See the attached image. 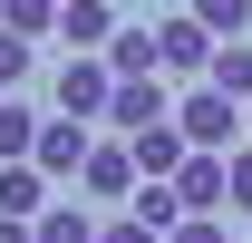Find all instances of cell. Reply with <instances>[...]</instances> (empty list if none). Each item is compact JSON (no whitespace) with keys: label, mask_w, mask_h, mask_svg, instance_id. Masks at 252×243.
<instances>
[{"label":"cell","mask_w":252,"mask_h":243,"mask_svg":"<svg viewBox=\"0 0 252 243\" xmlns=\"http://www.w3.org/2000/svg\"><path fill=\"white\" fill-rule=\"evenodd\" d=\"M175 126H185V146L233 156V146H243V97H223V88H185V97H175Z\"/></svg>","instance_id":"6da1fadb"},{"label":"cell","mask_w":252,"mask_h":243,"mask_svg":"<svg viewBox=\"0 0 252 243\" xmlns=\"http://www.w3.org/2000/svg\"><path fill=\"white\" fill-rule=\"evenodd\" d=\"M49 97H59V117H107V107H117V68L88 49V59L59 68V88H49Z\"/></svg>","instance_id":"7a4b0ae2"},{"label":"cell","mask_w":252,"mask_h":243,"mask_svg":"<svg viewBox=\"0 0 252 243\" xmlns=\"http://www.w3.org/2000/svg\"><path fill=\"white\" fill-rule=\"evenodd\" d=\"M165 185H175V204H185V214H214V204H233V156H204V146H194Z\"/></svg>","instance_id":"3957f363"},{"label":"cell","mask_w":252,"mask_h":243,"mask_svg":"<svg viewBox=\"0 0 252 243\" xmlns=\"http://www.w3.org/2000/svg\"><path fill=\"white\" fill-rule=\"evenodd\" d=\"M156 49H165V78H204V68H214V49H223V39L204 30L194 10H175V20H165V30H156Z\"/></svg>","instance_id":"277c9868"},{"label":"cell","mask_w":252,"mask_h":243,"mask_svg":"<svg viewBox=\"0 0 252 243\" xmlns=\"http://www.w3.org/2000/svg\"><path fill=\"white\" fill-rule=\"evenodd\" d=\"M136 175H146V165H136V146H88V195L97 204H136Z\"/></svg>","instance_id":"5b68a950"},{"label":"cell","mask_w":252,"mask_h":243,"mask_svg":"<svg viewBox=\"0 0 252 243\" xmlns=\"http://www.w3.org/2000/svg\"><path fill=\"white\" fill-rule=\"evenodd\" d=\"M175 107H165V88L156 78H117V107H107V126L117 136H146V126H165Z\"/></svg>","instance_id":"8992f818"},{"label":"cell","mask_w":252,"mask_h":243,"mask_svg":"<svg viewBox=\"0 0 252 243\" xmlns=\"http://www.w3.org/2000/svg\"><path fill=\"white\" fill-rule=\"evenodd\" d=\"M30 165H39V175H88V126H78V117H49Z\"/></svg>","instance_id":"52a82bcc"},{"label":"cell","mask_w":252,"mask_h":243,"mask_svg":"<svg viewBox=\"0 0 252 243\" xmlns=\"http://www.w3.org/2000/svg\"><path fill=\"white\" fill-rule=\"evenodd\" d=\"M59 39H68V49H107V39H117V10H107V0H68V10H59Z\"/></svg>","instance_id":"ba28073f"},{"label":"cell","mask_w":252,"mask_h":243,"mask_svg":"<svg viewBox=\"0 0 252 243\" xmlns=\"http://www.w3.org/2000/svg\"><path fill=\"white\" fill-rule=\"evenodd\" d=\"M39 126H49L39 107H20V97H0V165H30V156H39Z\"/></svg>","instance_id":"9c48e42d"},{"label":"cell","mask_w":252,"mask_h":243,"mask_svg":"<svg viewBox=\"0 0 252 243\" xmlns=\"http://www.w3.org/2000/svg\"><path fill=\"white\" fill-rule=\"evenodd\" d=\"M0 214L39 224V214H49V175H39V165H0Z\"/></svg>","instance_id":"30bf717a"},{"label":"cell","mask_w":252,"mask_h":243,"mask_svg":"<svg viewBox=\"0 0 252 243\" xmlns=\"http://www.w3.org/2000/svg\"><path fill=\"white\" fill-rule=\"evenodd\" d=\"M97 59L117 68V78H156V68H165V49H156V30H117Z\"/></svg>","instance_id":"8fae6325"},{"label":"cell","mask_w":252,"mask_h":243,"mask_svg":"<svg viewBox=\"0 0 252 243\" xmlns=\"http://www.w3.org/2000/svg\"><path fill=\"white\" fill-rule=\"evenodd\" d=\"M126 146H136V165H146V175H175V165H185V126H175V117H165V126H146V136H126Z\"/></svg>","instance_id":"7c38bea8"},{"label":"cell","mask_w":252,"mask_h":243,"mask_svg":"<svg viewBox=\"0 0 252 243\" xmlns=\"http://www.w3.org/2000/svg\"><path fill=\"white\" fill-rule=\"evenodd\" d=\"M204 88H223V97H252V39H223V49H214V68H204Z\"/></svg>","instance_id":"4fadbf2b"},{"label":"cell","mask_w":252,"mask_h":243,"mask_svg":"<svg viewBox=\"0 0 252 243\" xmlns=\"http://www.w3.org/2000/svg\"><path fill=\"white\" fill-rule=\"evenodd\" d=\"M107 224H97V204H49L39 214V243H97Z\"/></svg>","instance_id":"5bb4252c"},{"label":"cell","mask_w":252,"mask_h":243,"mask_svg":"<svg viewBox=\"0 0 252 243\" xmlns=\"http://www.w3.org/2000/svg\"><path fill=\"white\" fill-rule=\"evenodd\" d=\"M59 10L68 0H0V20H10L20 39H59Z\"/></svg>","instance_id":"9a60e30c"},{"label":"cell","mask_w":252,"mask_h":243,"mask_svg":"<svg viewBox=\"0 0 252 243\" xmlns=\"http://www.w3.org/2000/svg\"><path fill=\"white\" fill-rule=\"evenodd\" d=\"M194 20L214 39H252V0H194Z\"/></svg>","instance_id":"2e32d148"},{"label":"cell","mask_w":252,"mask_h":243,"mask_svg":"<svg viewBox=\"0 0 252 243\" xmlns=\"http://www.w3.org/2000/svg\"><path fill=\"white\" fill-rule=\"evenodd\" d=\"M30 59H39V49H30L20 30H10V20H0V97H10L20 78H30Z\"/></svg>","instance_id":"e0dca14e"},{"label":"cell","mask_w":252,"mask_h":243,"mask_svg":"<svg viewBox=\"0 0 252 243\" xmlns=\"http://www.w3.org/2000/svg\"><path fill=\"white\" fill-rule=\"evenodd\" d=\"M165 243H233V234H223L214 214H185V224H175V234H165Z\"/></svg>","instance_id":"ac0fdd59"},{"label":"cell","mask_w":252,"mask_h":243,"mask_svg":"<svg viewBox=\"0 0 252 243\" xmlns=\"http://www.w3.org/2000/svg\"><path fill=\"white\" fill-rule=\"evenodd\" d=\"M97 243H165V234H156V224H146V214H126V224H107V234H97Z\"/></svg>","instance_id":"d6986e66"},{"label":"cell","mask_w":252,"mask_h":243,"mask_svg":"<svg viewBox=\"0 0 252 243\" xmlns=\"http://www.w3.org/2000/svg\"><path fill=\"white\" fill-rule=\"evenodd\" d=\"M233 204L252 214V146H233Z\"/></svg>","instance_id":"ffe728a7"},{"label":"cell","mask_w":252,"mask_h":243,"mask_svg":"<svg viewBox=\"0 0 252 243\" xmlns=\"http://www.w3.org/2000/svg\"><path fill=\"white\" fill-rule=\"evenodd\" d=\"M0 243H39V224H20V214H0Z\"/></svg>","instance_id":"44dd1931"}]
</instances>
